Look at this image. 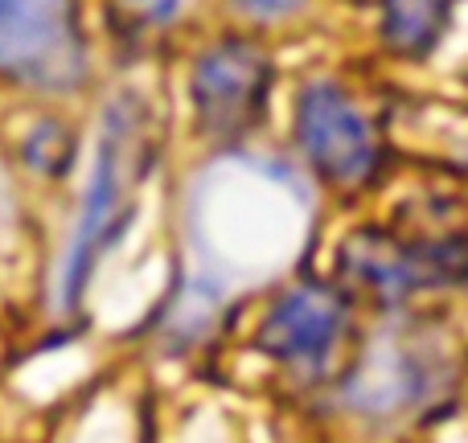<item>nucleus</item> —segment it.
<instances>
[{
    "label": "nucleus",
    "instance_id": "obj_1",
    "mask_svg": "<svg viewBox=\"0 0 468 443\" xmlns=\"http://www.w3.org/2000/svg\"><path fill=\"white\" fill-rule=\"evenodd\" d=\"M156 148H161V140L153 132L148 103L140 95H132V90H120L103 107V120H99L90 181L82 189V206L70 230V247L62 255L58 296H62L66 312L82 308V296H87L99 263L128 234V226L140 210V194H144L148 177H153Z\"/></svg>",
    "mask_w": 468,
    "mask_h": 443
},
{
    "label": "nucleus",
    "instance_id": "obj_2",
    "mask_svg": "<svg viewBox=\"0 0 468 443\" xmlns=\"http://www.w3.org/2000/svg\"><path fill=\"white\" fill-rule=\"evenodd\" d=\"M275 87L280 62L271 41L218 25L189 49L181 70V99L194 140L214 153H239L271 120Z\"/></svg>",
    "mask_w": 468,
    "mask_h": 443
},
{
    "label": "nucleus",
    "instance_id": "obj_3",
    "mask_svg": "<svg viewBox=\"0 0 468 443\" xmlns=\"http://www.w3.org/2000/svg\"><path fill=\"white\" fill-rule=\"evenodd\" d=\"M95 74L82 0H0V90L66 103Z\"/></svg>",
    "mask_w": 468,
    "mask_h": 443
},
{
    "label": "nucleus",
    "instance_id": "obj_4",
    "mask_svg": "<svg viewBox=\"0 0 468 443\" xmlns=\"http://www.w3.org/2000/svg\"><path fill=\"white\" fill-rule=\"evenodd\" d=\"M288 144L316 185L346 197L370 189L387 161L378 123L337 74H308L292 87Z\"/></svg>",
    "mask_w": 468,
    "mask_h": 443
},
{
    "label": "nucleus",
    "instance_id": "obj_5",
    "mask_svg": "<svg viewBox=\"0 0 468 443\" xmlns=\"http://www.w3.org/2000/svg\"><path fill=\"white\" fill-rule=\"evenodd\" d=\"M349 332L354 291L337 275H292L263 300L250 345L275 374L300 386H321L333 378Z\"/></svg>",
    "mask_w": 468,
    "mask_h": 443
},
{
    "label": "nucleus",
    "instance_id": "obj_6",
    "mask_svg": "<svg viewBox=\"0 0 468 443\" xmlns=\"http://www.w3.org/2000/svg\"><path fill=\"white\" fill-rule=\"evenodd\" d=\"M337 280L378 304H403L428 288L468 280V250L456 238L403 242L382 230H357L337 250Z\"/></svg>",
    "mask_w": 468,
    "mask_h": 443
},
{
    "label": "nucleus",
    "instance_id": "obj_7",
    "mask_svg": "<svg viewBox=\"0 0 468 443\" xmlns=\"http://www.w3.org/2000/svg\"><path fill=\"white\" fill-rule=\"evenodd\" d=\"M428 357L403 332H382L366 341L349 370L341 374V398L366 419H395L428 395Z\"/></svg>",
    "mask_w": 468,
    "mask_h": 443
},
{
    "label": "nucleus",
    "instance_id": "obj_8",
    "mask_svg": "<svg viewBox=\"0 0 468 443\" xmlns=\"http://www.w3.org/2000/svg\"><path fill=\"white\" fill-rule=\"evenodd\" d=\"M13 161L37 185H66L70 173L79 169L82 156V136L79 123L62 111V107L37 103L21 120V132L13 136Z\"/></svg>",
    "mask_w": 468,
    "mask_h": 443
},
{
    "label": "nucleus",
    "instance_id": "obj_9",
    "mask_svg": "<svg viewBox=\"0 0 468 443\" xmlns=\"http://www.w3.org/2000/svg\"><path fill=\"white\" fill-rule=\"evenodd\" d=\"M378 41L395 58H428L444 41L452 0H374Z\"/></svg>",
    "mask_w": 468,
    "mask_h": 443
},
{
    "label": "nucleus",
    "instance_id": "obj_10",
    "mask_svg": "<svg viewBox=\"0 0 468 443\" xmlns=\"http://www.w3.org/2000/svg\"><path fill=\"white\" fill-rule=\"evenodd\" d=\"M218 5L222 25L230 29H247L259 37H271L280 29H296L313 16L316 0H214Z\"/></svg>",
    "mask_w": 468,
    "mask_h": 443
},
{
    "label": "nucleus",
    "instance_id": "obj_11",
    "mask_svg": "<svg viewBox=\"0 0 468 443\" xmlns=\"http://www.w3.org/2000/svg\"><path fill=\"white\" fill-rule=\"evenodd\" d=\"M186 13V0H103V16L128 41H148L169 33Z\"/></svg>",
    "mask_w": 468,
    "mask_h": 443
}]
</instances>
